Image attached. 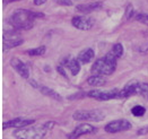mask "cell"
I'll list each match as a JSON object with an SVG mask.
<instances>
[{"mask_svg":"<svg viewBox=\"0 0 148 139\" xmlns=\"http://www.w3.org/2000/svg\"><path fill=\"white\" fill-rule=\"evenodd\" d=\"M37 17H43V14L31 12L27 9H17L15 10L9 18V24L16 31L29 29L33 27L34 19Z\"/></svg>","mask_w":148,"mask_h":139,"instance_id":"obj_1","label":"cell"},{"mask_svg":"<svg viewBox=\"0 0 148 139\" xmlns=\"http://www.w3.org/2000/svg\"><path fill=\"white\" fill-rule=\"evenodd\" d=\"M116 60L113 55L108 53L105 57L96 60L92 66V73L94 75H101V76H110L115 71L116 68Z\"/></svg>","mask_w":148,"mask_h":139,"instance_id":"obj_2","label":"cell"},{"mask_svg":"<svg viewBox=\"0 0 148 139\" xmlns=\"http://www.w3.org/2000/svg\"><path fill=\"white\" fill-rule=\"evenodd\" d=\"M48 132L47 127L37 126V127H25L18 130L14 131V137L17 139H42L45 137Z\"/></svg>","mask_w":148,"mask_h":139,"instance_id":"obj_3","label":"cell"},{"mask_svg":"<svg viewBox=\"0 0 148 139\" xmlns=\"http://www.w3.org/2000/svg\"><path fill=\"white\" fill-rule=\"evenodd\" d=\"M73 118L77 121H87L92 120L95 122L102 121L105 118V114L101 110H90V111H77L73 114Z\"/></svg>","mask_w":148,"mask_h":139,"instance_id":"obj_4","label":"cell"},{"mask_svg":"<svg viewBox=\"0 0 148 139\" xmlns=\"http://www.w3.org/2000/svg\"><path fill=\"white\" fill-rule=\"evenodd\" d=\"M24 43L23 38L14 31H9V32H5L3 33V38H2V44H3V50H9L12 48L19 47Z\"/></svg>","mask_w":148,"mask_h":139,"instance_id":"obj_5","label":"cell"},{"mask_svg":"<svg viewBox=\"0 0 148 139\" xmlns=\"http://www.w3.org/2000/svg\"><path fill=\"white\" fill-rule=\"evenodd\" d=\"M119 92L118 89H112V90H99V89H94L90 90L86 94L88 97H93L96 100L101 101H109L113 99H119Z\"/></svg>","mask_w":148,"mask_h":139,"instance_id":"obj_6","label":"cell"},{"mask_svg":"<svg viewBox=\"0 0 148 139\" xmlns=\"http://www.w3.org/2000/svg\"><path fill=\"white\" fill-rule=\"evenodd\" d=\"M132 125L124 119H119V120H113L111 122H109L105 126V131L110 132V134H115V132H120V131H125L128 129H130Z\"/></svg>","mask_w":148,"mask_h":139,"instance_id":"obj_7","label":"cell"},{"mask_svg":"<svg viewBox=\"0 0 148 139\" xmlns=\"http://www.w3.org/2000/svg\"><path fill=\"white\" fill-rule=\"evenodd\" d=\"M71 23H73V25L76 28H78L80 31H88V29H90L94 26V24H95V22H94L93 18H90L88 16H84V15H82V16H75L74 18L71 19Z\"/></svg>","mask_w":148,"mask_h":139,"instance_id":"obj_8","label":"cell"},{"mask_svg":"<svg viewBox=\"0 0 148 139\" xmlns=\"http://www.w3.org/2000/svg\"><path fill=\"white\" fill-rule=\"evenodd\" d=\"M35 122L34 119H24V118H17V119H12V120H8V121H5L2 128L3 129H8V128H17V129H21V128H25V127H28L31 125H33Z\"/></svg>","mask_w":148,"mask_h":139,"instance_id":"obj_9","label":"cell"},{"mask_svg":"<svg viewBox=\"0 0 148 139\" xmlns=\"http://www.w3.org/2000/svg\"><path fill=\"white\" fill-rule=\"evenodd\" d=\"M96 128L89 123H82L79 126H77L75 128V130L68 135V138L69 139H77L80 136H84V135H88V134H93L95 132Z\"/></svg>","mask_w":148,"mask_h":139,"instance_id":"obj_10","label":"cell"},{"mask_svg":"<svg viewBox=\"0 0 148 139\" xmlns=\"http://www.w3.org/2000/svg\"><path fill=\"white\" fill-rule=\"evenodd\" d=\"M10 64L12 67L23 77V78H28L29 77V70H28V67L25 64L21 59L14 57L12 60H10Z\"/></svg>","mask_w":148,"mask_h":139,"instance_id":"obj_11","label":"cell"},{"mask_svg":"<svg viewBox=\"0 0 148 139\" xmlns=\"http://www.w3.org/2000/svg\"><path fill=\"white\" fill-rule=\"evenodd\" d=\"M62 63L64 64V67H67L69 70H70V73H71V75L73 76H76V75H78V73L80 71V62L78 61V59L76 58H66Z\"/></svg>","mask_w":148,"mask_h":139,"instance_id":"obj_12","label":"cell"},{"mask_svg":"<svg viewBox=\"0 0 148 139\" xmlns=\"http://www.w3.org/2000/svg\"><path fill=\"white\" fill-rule=\"evenodd\" d=\"M94 57H95V52H94V50H93L92 48H86V49H84L83 51L79 52L77 59H78V61H79L80 63L85 64V63L90 62V61L94 59Z\"/></svg>","mask_w":148,"mask_h":139,"instance_id":"obj_13","label":"cell"},{"mask_svg":"<svg viewBox=\"0 0 148 139\" xmlns=\"http://www.w3.org/2000/svg\"><path fill=\"white\" fill-rule=\"evenodd\" d=\"M137 83H130V84H127L119 92V99H125V97H129L131 95H136L137 94Z\"/></svg>","mask_w":148,"mask_h":139,"instance_id":"obj_14","label":"cell"},{"mask_svg":"<svg viewBox=\"0 0 148 139\" xmlns=\"http://www.w3.org/2000/svg\"><path fill=\"white\" fill-rule=\"evenodd\" d=\"M101 8V3L99 2H93V3H84V5H78L77 6V10L79 13L83 14H89L96 9Z\"/></svg>","mask_w":148,"mask_h":139,"instance_id":"obj_15","label":"cell"},{"mask_svg":"<svg viewBox=\"0 0 148 139\" xmlns=\"http://www.w3.org/2000/svg\"><path fill=\"white\" fill-rule=\"evenodd\" d=\"M37 89H38L43 95H45V96H50V97H52L53 100H57V101H61L62 100V97L58 94V93H57V92H54L53 89L49 88V87H47V86L40 85Z\"/></svg>","mask_w":148,"mask_h":139,"instance_id":"obj_16","label":"cell"},{"mask_svg":"<svg viewBox=\"0 0 148 139\" xmlns=\"http://www.w3.org/2000/svg\"><path fill=\"white\" fill-rule=\"evenodd\" d=\"M87 83L88 85H92V86H103L106 84V79L105 77L101 75H93L87 79Z\"/></svg>","mask_w":148,"mask_h":139,"instance_id":"obj_17","label":"cell"},{"mask_svg":"<svg viewBox=\"0 0 148 139\" xmlns=\"http://www.w3.org/2000/svg\"><path fill=\"white\" fill-rule=\"evenodd\" d=\"M109 53H110L111 55H113L115 59L121 58L122 54H123V47H122V44H121V43H116V44H114V45L112 47L111 51H110Z\"/></svg>","mask_w":148,"mask_h":139,"instance_id":"obj_18","label":"cell"},{"mask_svg":"<svg viewBox=\"0 0 148 139\" xmlns=\"http://www.w3.org/2000/svg\"><path fill=\"white\" fill-rule=\"evenodd\" d=\"M137 94L148 99V84L147 83H138V84H137Z\"/></svg>","mask_w":148,"mask_h":139,"instance_id":"obj_19","label":"cell"},{"mask_svg":"<svg viewBox=\"0 0 148 139\" xmlns=\"http://www.w3.org/2000/svg\"><path fill=\"white\" fill-rule=\"evenodd\" d=\"M45 47L42 45V47H38V48H33V49H29L27 51V54L29 55H33V57H36V55H42L45 53Z\"/></svg>","mask_w":148,"mask_h":139,"instance_id":"obj_20","label":"cell"},{"mask_svg":"<svg viewBox=\"0 0 148 139\" xmlns=\"http://www.w3.org/2000/svg\"><path fill=\"white\" fill-rule=\"evenodd\" d=\"M131 113L135 116H143L144 114L146 113V109L144 106H141V105H136V106H134L131 109Z\"/></svg>","mask_w":148,"mask_h":139,"instance_id":"obj_21","label":"cell"},{"mask_svg":"<svg viewBox=\"0 0 148 139\" xmlns=\"http://www.w3.org/2000/svg\"><path fill=\"white\" fill-rule=\"evenodd\" d=\"M137 21H139L143 24H146L148 26V14H136L135 15Z\"/></svg>","mask_w":148,"mask_h":139,"instance_id":"obj_22","label":"cell"},{"mask_svg":"<svg viewBox=\"0 0 148 139\" xmlns=\"http://www.w3.org/2000/svg\"><path fill=\"white\" fill-rule=\"evenodd\" d=\"M134 15H136V14H135V9H134L132 5H128V7L125 9V18L127 19H131V17Z\"/></svg>","mask_w":148,"mask_h":139,"instance_id":"obj_23","label":"cell"},{"mask_svg":"<svg viewBox=\"0 0 148 139\" xmlns=\"http://www.w3.org/2000/svg\"><path fill=\"white\" fill-rule=\"evenodd\" d=\"M56 2L58 5H61V6H73L71 0H56Z\"/></svg>","mask_w":148,"mask_h":139,"instance_id":"obj_24","label":"cell"},{"mask_svg":"<svg viewBox=\"0 0 148 139\" xmlns=\"http://www.w3.org/2000/svg\"><path fill=\"white\" fill-rule=\"evenodd\" d=\"M64 67H62V66H59L58 67V71L61 74L62 76H64V77H67V75H66V71H64V69H63Z\"/></svg>","mask_w":148,"mask_h":139,"instance_id":"obj_25","label":"cell"},{"mask_svg":"<svg viewBox=\"0 0 148 139\" xmlns=\"http://www.w3.org/2000/svg\"><path fill=\"white\" fill-rule=\"evenodd\" d=\"M44 126L47 127V129H48V130H50V129H52V128H53V126H54V122H53V121H49V122H47Z\"/></svg>","mask_w":148,"mask_h":139,"instance_id":"obj_26","label":"cell"},{"mask_svg":"<svg viewBox=\"0 0 148 139\" xmlns=\"http://www.w3.org/2000/svg\"><path fill=\"white\" fill-rule=\"evenodd\" d=\"M147 132H148V127L147 128H141L137 134L138 135H144V134H147Z\"/></svg>","mask_w":148,"mask_h":139,"instance_id":"obj_27","label":"cell"},{"mask_svg":"<svg viewBox=\"0 0 148 139\" xmlns=\"http://www.w3.org/2000/svg\"><path fill=\"white\" fill-rule=\"evenodd\" d=\"M45 2H47V0H34V5H36V6H41Z\"/></svg>","mask_w":148,"mask_h":139,"instance_id":"obj_28","label":"cell"},{"mask_svg":"<svg viewBox=\"0 0 148 139\" xmlns=\"http://www.w3.org/2000/svg\"><path fill=\"white\" fill-rule=\"evenodd\" d=\"M14 1H19V0H5V2H14Z\"/></svg>","mask_w":148,"mask_h":139,"instance_id":"obj_29","label":"cell"}]
</instances>
